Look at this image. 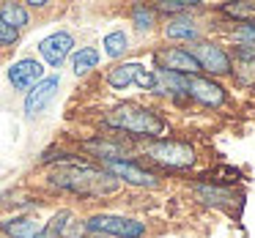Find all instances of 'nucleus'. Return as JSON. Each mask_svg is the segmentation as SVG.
I'll use <instances>...</instances> for the list:
<instances>
[{"instance_id":"obj_1","label":"nucleus","mask_w":255,"mask_h":238,"mask_svg":"<svg viewBox=\"0 0 255 238\" xmlns=\"http://www.w3.org/2000/svg\"><path fill=\"white\" fill-rule=\"evenodd\" d=\"M50 183L58 189H66L80 197H105V194L118 192V181L107 170L91 164H61L50 172Z\"/></svg>"},{"instance_id":"obj_2","label":"nucleus","mask_w":255,"mask_h":238,"mask_svg":"<svg viewBox=\"0 0 255 238\" xmlns=\"http://www.w3.org/2000/svg\"><path fill=\"white\" fill-rule=\"evenodd\" d=\"M105 123L118 132H129L137 137H159L165 134V118L156 115L151 107H143L137 101H124V104L113 107L105 115Z\"/></svg>"},{"instance_id":"obj_3","label":"nucleus","mask_w":255,"mask_h":238,"mask_svg":"<svg viewBox=\"0 0 255 238\" xmlns=\"http://www.w3.org/2000/svg\"><path fill=\"white\" fill-rule=\"evenodd\" d=\"M143 154L151 161L162 167H170V170H187L195 164V148L189 143H178V140H154L143 148Z\"/></svg>"},{"instance_id":"obj_4","label":"nucleus","mask_w":255,"mask_h":238,"mask_svg":"<svg viewBox=\"0 0 255 238\" xmlns=\"http://www.w3.org/2000/svg\"><path fill=\"white\" fill-rule=\"evenodd\" d=\"M85 230L99 233V236H116V238H143L145 225L129 216H116V214H96L85 219Z\"/></svg>"},{"instance_id":"obj_5","label":"nucleus","mask_w":255,"mask_h":238,"mask_svg":"<svg viewBox=\"0 0 255 238\" xmlns=\"http://www.w3.org/2000/svg\"><path fill=\"white\" fill-rule=\"evenodd\" d=\"M107 85L116 88V90H124V88H129V85H137V88L154 93L156 74L151 72V69L140 66V63H121V66L110 69V74H107Z\"/></svg>"},{"instance_id":"obj_6","label":"nucleus","mask_w":255,"mask_h":238,"mask_svg":"<svg viewBox=\"0 0 255 238\" xmlns=\"http://www.w3.org/2000/svg\"><path fill=\"white\" fill-rule=\"evenodd\" d=\"M189 55L195 58V63L200 66V72H209V74H228L233 69L231 55L222 50L220 44H211V41H195Z\"/></svg>"},{"instance_id":"obj_7","label":"nucleus","mask_w":255,"mask_h":238,"mask_svg":"<svg viewBox=\"0 0 255 238\" xmlns=\"http://www.w3.org/2000/svg\"><path fill=\"white\" fill-rule=\"evenodd\" d=\"M154 61H156V72H173V74H184V77H195L200 72L195 58L189 55V50H181V47H165L154 55Z\"/></svg>"},{"instance_id":"obj_8","label":"nucleus","mask_w":255,"mask_h":238,"mask_svg":"<svg viewBox=\"0 0 255 238\" xmlns=\"http://www.w3.org/2000/svg\"><path fill=\"white\" fill-rule=\"evenodd\" d=\"M105 170L110 172L116 181H127V183H132V186H145V189L159 186V181H156L154 172H148L145 167L134 164V161H127V159H121V161H107Z\"/></svg>"},{"instance_id":"obj_9","label":"nucleus","mask_w":255,"mask_h":238,"mask_svg":"<svg viewBox=\"0 0 255 238\" xmlns=\"http://www.w3.org/2000/svg\"><path fill=\"white\" fill-rule=\"evenodd\" d=\"M187 96H192L195 101H200L206 107H220L225 101V88L220 82H214L211 77L195 74V77H187Z\"/></svg>"},{"instance_id":"obj_10","label":"nucleus","mask_w":255,"mask_h":238,"mask_svg":"<svg viewBox=\"0 0 255 238\" xmlns=\"http://www.w3.org/2000/svg\"><path fill=\"white\" fill-rule=\"evenodd\" d=\"M41 79H44V69H41V63L33 61V58H22V61H17L8 69V82L17 90H30V88H36Z\"/></svg>"},{"instance_id":"obj_11","label":"nucleus","mask_w":255,"mask_h":238,"mask_svg":"<svg viewBox=\"0 0 255 238\" xmlns=\"http://www.w3.org/2000/svg\"><path fill=\"white\" fill-rule=\"evenodd\" d=\"M74 47V39L72 33H66V30H58V33H50L44 41L39 44V52L41 58H44L47 63H50L52 69H58L63 61H66V55L72 52Z\"/></svg>"},{"instance_id":"obj_12","label":"nucleus","mask_w":255,"mask_h":238,"mask_svg":"<svg viewBox=\"0 0 255 238\" xmlns=\"http://www.w3.org/2000/svg\"><path fill=\"white\" fill-rule=\"evenodd\" d=\"M58 85H61V79H58V77H44L36 88H30L28 96H25V115H28V118L39 115V112L44 110L52 99H55Z\"/></svg>"},{"instance_id":"obj_13","label":"nucleus","mask_w":255,"mask_h":238,"mask_svg":"<svg viewBox=\"0 0 255 238\" xmlns=\"http://www.w3.org/2000/svg\"><path fill=\"white\" fill-rule=\"evenodd\" d=\"M83 148L91 151L94 156H99V159H105V164H107V161H121L124 156H127V145H124L121 140L94 137V140H85Z\"/></svg>"},{"instance_id":"obj_14","label":"nucleus","mask_w":255,"mask_h":238,"mask_svg":"<svg viewBox=\"0 0 255 238\" xmlns=\"http://www.w3.org/2000/svg\"><path fill=\"white\" fill-rule=\"evenodd\" d=\"M165 36H167V39H184V41L198 39V25L189 19V14H178V17L167 19Z\"/></svg>"},{"instance_id":"obj_15","label":"nucleus","mask_w":255,"mask_h":238,"mask_svg":"<svg viewBox=\"0 0 255 238\" xmlns=\"http://www.w3.org/2000/svg\"><path fill=\"white\" fill-rule=\"evenodd\" d=\"M0 22L14 28V30H22L25 25L30 22V14L22 3H3V6H0Z\"/></svg>"},{"instance_id":"obj_16","label":"nucleus","mask_w":255,"mask_h":238,"mask_svg":"<svg viewBox=\"0 0 255 238\" xmlns=\"http://www.w3.org/2000/svg\"><path fill=\"white\" fill-rule=\"evenodd\" d=\"M72 222H74L72 211H58V214L39 230V236H36V238H66V230H69Z\"/></svg>"},{"instance_id":"obj_17","label":"nucleus","mask_w":255,"mask_h":238,"mask_svg":"<svg viewBox=\"0 0 255 238\" xmlns=\"http://www.w3.org/2000/svg\"><path fill=\"white\" fill-rule=\"evenodd\" d=\"M0 233H6V238H36L39 225L33 219H8L0 225Z\"/></svg>"},{"instance_id":"obj_18","label":"nucleus","mask_w":255,"mask_h":238,"mask_svg":"<svg viewBox=\"0 0 255 238\" xmlns=\"http://www.w3.org/2000/svg\"><path fill=\"white\" fill-rule=\"evenodd\" d=\"M195 194L203 200L206 205H228L233 200L231 189H222V186H209V183H198L195 186Z\"/></svg>"},{"instance_id":"obj_19","label":"nucleus","mask_w":255,"mask_h":238,"mask_svg":"<svg viewBox=\"0 0 255 238\" xmlns=\"http://www.w3.org/2000/svg\"><path fill=\"white\" fill-rule=\"evenodd\" d=\"M96 63H99V50H94V47H80L72 58V66L77 77H85L91 69H96Z\"/></svg>"},{"instance_id":"obj_20","label":"nucleus","mask_w":255,"mask_h":238,"mask_svg":"<svg viewBox=\"0 0 255 238\" xmlns=\"http://www.w3.org/2000/svg\"><path fill=\"white\" fill-rule=\"evenodd\" d=\"M102 47H105L107 58H121L124 52L129 50V36L124 30H110V33L102 39Z\"/></svg>"},{"instance_id":"obj_21","label":"nucleus","mask_w":255,"mask_h":238,"mask_svg":"<svg viewBox=\"0 0 255 238\" xmlns=\"http://www.w3.org/2000/svg\"><path fill=\"white\" fill-rule=\"evenodd\" d=\"M222 11L231 14L233 19H242V22H255V3H250V0L228 3V6H222Z\"/></svg>"},{"instance_id":"obj_22","label":"nucleus","mask_w":255,"mask_h":238,"mask_svg":"<svg viewBox=\"0 0 255 238\" xmlns=\"http://www.w3.org/2000/svg\"><path fill=\"white\" fill-rule=\"evenodd\" d=\"M200 6V0H159L156 3V11H165V14H184L189 11V8Z\"/></svg>"},{"instance_id":"obj_23","label":"nucleus","mask_w":255,"mask_h":238,"mask_svg":"<svg viewBox=\"0 0 255 238\" xmlns=\"http://www.w3.org/2000/svg\"><path fill=\"white\" fill-rule=\"evenodd\" d=\"M132 19H134V28L143 33V30H151L154 28V8H145L143 3L132 8Z\"/></svg>"},{"instance_id":"obj_24","label":"nucleus","mask_w":255,"mask_h":238,"mask_svg":"<svg viewBox=\"0 0 255 238\" xmlns=\"http://www.w3.org/2000/svg\"><path fill=\"white\" fill-rule=\"evenodd\" d=\"M233 39L244 41V47L255 44V22H242L236 30H233Z\"/></svg>"},{"instance_id":"obj_25","label":"nucleus","mask_w":255,"mask_h":238,"mask_svg":"<svg viewBox=\"0 0 255 238\" xmlns=\"http://www.w3.org/2000/svg\"><path fill=\"white\" fill-rule=\"evenodd\" d=\"M17 39H19V30H14V28L0 22V47H11Z\"/></svg>"},{"instance_id":"obj_26","label":"nucleus","mask_w":255,"mask_h":238,"mask_svg":"<svg viewBox=\"0 0 255 238\" xmlns=\"http://www.w3.org/2000/svg\"><path fill=\"white\" fill-rule=\"evenodd\" d=\"M99 238H102V236H99Z\"/></svg>"}]
</instances>
